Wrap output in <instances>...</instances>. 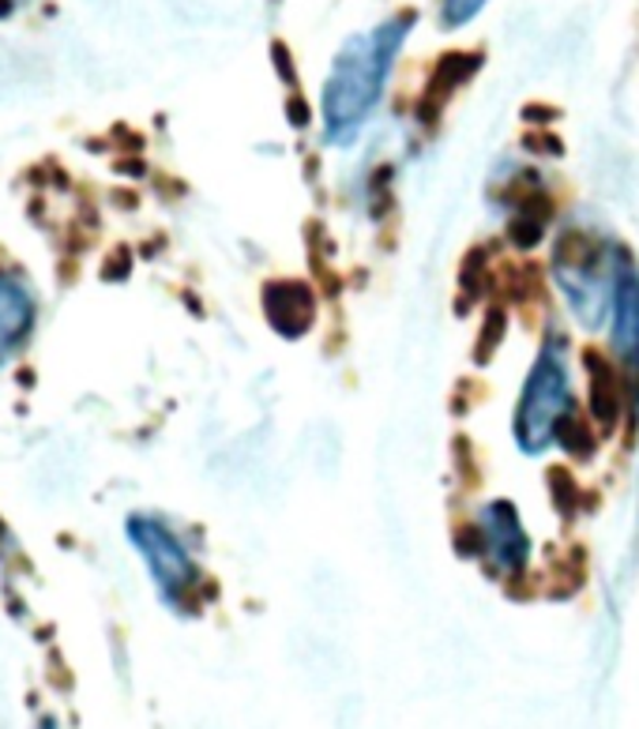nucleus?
Returning a JSON list of instances; mask_svg holds the SVG:
<instances>
[{
    "label": "nucleus",
    "mask_w": 639,
    "mask_h": 729,
    "mask_svg": "<svg viewBox=\"0 0 639 729\" xmlns=\"http://www.w3.org/2000/svg\"><path fill=\"white\" fill-rule=\"evenodd\" d=\"M481 530H486V553L489 568L497 576H519L523 564H527V535L519 527V512L512 504L497 501L489 504V512L481 515Z\"/></svg>",
    "instance_id": "nucleus-5"
},
{
    "label": "nucleus",
    "mask_w": 639,
    "mask_h": 729,
    "mask_svg": "<svg viewBox=\"0 0 639 729\" xmlns=\"http://www.w3.org/2000/svg\"><path fill=\"white\" fill-rule=\"evenodd\" d=\"M128 538L136 542V549L143 553L147 568H151L154 583H159L162 598L177 609H196V591H200V571L188 561L185 545L177 542V535L166 527V523L151 519V515H133L128 519Z\"/></svg>",
    "instance_id": "nucleus-3"
},
{
    "label": "nucleus",
    "mask_w": 639,
    "mask_h": 729,
    "mask_svg": "<svg viewBox=\"0 0 639 729\" xmlns=\"http://www.w3.org/2000/svg\"><path fill=\"white\" fill-rule=\"evenodd\" d=\"M272 61H275V68H278V76H283V84H298V72H293V56H290V49H286L283 42H275L272 46Z\"/></svg>",
    "instance_id": "nucleus-18"
},
{
    "label": "nucleus",
    "mask_w": 639,
    "mask_h": 729,
    "mask_svg": "<svg viewBox=\"0 0 639 729\" xmlns=\"http://www.w3.org/2000/svg\"><path fill=\"white\" fill-rule=\"evenodd\" d=\"M15 4H20V0H0V15H8V12H12Z\"/></svg>",
    "instance_id": "nucleus-21"
},
{
    "label": "nucleus",
    "mask_w": 639,
    "mask_h": 729,
    "mask_svg": "<svg viewBox=\"0 0 639 729\" xmlns=\"http://www.w3.org/2000/svg\"><path fill=\"white\" fill-rule=\"evenodd\" d=\"M556 440L564 444V452L576 455V458H591L598 452V432L587 425V417H579L572 411L568 417L561 422V429H556Z\"/></svg>",
    "instance_id": "nucleus-14"
},
{
    "label": "nucleus",
    "mask_w": 639,
    "mask_h": 729,
    "mask_svg": "<svg viewBox=\"0 0 639 729\" xmlns=\"http://www.w3.org/2000/svg\"><path fill=\"white\" fill-rule=\"evenodd\" d=\"M523 117H527V121H542V128H546L549 121L556 117V113L553 110H542V105H527V110H523Z\"/></svg>",
    "instance_id": "nucleus-20"
},
{
    "label": "nucleus",
    "mask_w": 639,
    "mask_h": 729,
    "mask_svg": "<svg viewBox=\"0 0 639 729\" xmlns=\"http://www.w3.org/2000/svg\"><path fill=\"white\" fill-rule=\"evenodd\" d=\"M584 365H587V380H591V414H594V425L598 432H605V437H613L621 425V414H625V399H628V388H625V376H621V368L610 362V357L602 354V350H584Z\"/></svg>",
    "instance_id": "nucleus-7"
},
{
    "label": "nucleus",
    "mask_w": 639,
    "mask_h": 729,
    "mask_svg": "<svg viewBox=\"0 0 639 729\" xmlns=\"http://www.w3.org/2000/svg\"><path fill=\"white\" fill-rule=\"evenodd\" d=\"M414 27V12H403L376 27L373 35L358 38L339 53L335 72L324 91V117H327V143H350L365 113L376 105L380 87L388 79V64L396 61L406 30Z\"/></svg>",
    "instance_id": "nucleus-1"
},
{
    "label": "nucleus",
    "mask_w": 639,
    "mask_h": 729,
    "mask_svg": "<svg viewBox=\"0 0 639 729\" xmlns=\"http://www.w3.org/2000/svg\"><path fill=\"white\" fill-rule=\"evenodd\" d=\"M504 335H508V313L501 305H489L478 327V342H474V365H486L501 350Z\"/></svg>",
    "instance_id": "nucleus-13"
},
{
    "label": "nucleus",
    "mask_w": 639,
    "mask_h": 729,
    "mask_svg": "<svg viewBox=\"0 0 639 729\" xmlns=\"http://www.w3.org/2000/svg\"><path fill=\"white\" fill-rule=\"evenodd\" d=\"M613 347L625 357V373L632 391L639 399V275L628 272L617 286V309H613Z\"/></svg>",
    "instance_id": "nucleus-8"
},
{
    "label": "nucleus",
    "mask_w": 639,
    "mask_h": 729,
    "mask_svg": "<svg viewBox=\"0 0 639 729\" xmlns=\"http://www.w3.org/2000/svg\"><path fill=\"white\" fill-rule=\"evenodd\" d=\"M486 56L481 53H466V49H455V53H444L437 64H433L429 79H425L422 102H417V121L425 128H433L440 117H444L448 102L455 98V91H463L466 84L474 79V72L481 68Z\"/></svg>",
    "instance_id": "nucleus-4"
},
{
    "label": "nucleus",
    "mask_w": 639,
    "mask_h": 729,
    "mask_svg": "<svg viewBox=\"0 0 639 729\" xmlns=\"http://www.w3.org/2000/svg\"><path fill=\"white\" fill-rule=\"evenodd\" d=\"M549 215H553V203H549L546 188H527L515 203V215L508 223V237H512L515 249H535L538 241L546 237Z\"/></svg>",
    "instance_id": "nucleus-10"
},
{
    "label": "nucleus",
    "mask_w": 639,
    "mask_h": 729,
    "mask_svg": "<svg viewBox=\"0 0 639 729\" xmlns=\"http://www.w3.org/2000/svg\"><path fill=\"white\" fill-rule=\"evenodd\" d=\"M486 0H444V27H459V23L471 20Z\"/></svg>",
    "instance_id": "nucleus-16"
},
{
    "label": "nucleus",
    "mask_w": 639,
    "mask_h": 729,
    "mask_svg": "<svg viewBox=\"0 0 639 729\" xmlns=\"http://www.w3.org/2000/svg\"><path fill=\"white\" fill-rule=\"evenodd\" d=\"M128 272H133V252H128V249H113V256L105 260L102 275L110 278V282H121V278H128Z\"/></svg>",
    "instance_id": "nucleus-17"
},
{
    "label": "nucleus",
    "mask_w": 639,
    "mask_h": 729,
    "mask_svg": "<svg viewBox=\"0 0 639 729\" xmlns=\"http://www.w3.org/2000/svg\"><path fill=\"white\" fill-rule=\"evenodd\" d=\"M35 324V298L15 275H0V365L23 347Z\"/></svg>",
    "instance_id": "nucleus-9"
},
{
    "label": "nucleus",
    "mask_w": 639,
    "mask_h": 729,
    "mask_svg": "<svg viewBox=\"0 0 639 729\" xmlns=\"http://www.w3.org/2000/svg\"><path fill=\"white\" fill-rule=\"evenodd\" d=\"M264 313L278 335L301 339L316 324V298L298 278H275L264 286Z\"/></svg>",
    "instance_id": "nucleus-6"
},
{
    "label": "nucleus",
    "mask_w": 639,
    "mask_h": 729,
    "mask_svg": "<svg viewBox=\"0 0 639 729\" xmlns=\"http://www.w3.org/2000/svg\"><path fill=\"white\" fill-rule=\"evenodd\" d=\"M286 117H290L293 128H305L309 125V105H305V98H290V102H286Z\"/></svg>",
    "instance_id": "nucleus-19"
},
{
    "label": "nucleus",
    "mask_w": 639,
    "mask_h": 729,
    "mask_svg": "<svg viewBox=\"0 0 639 729\" xmlns=\"http://www.w3.org/2000/svg\"><path fill=\"white\" fill-rule=\"evenodd\" d=\"M42 729H57V726H53V718H46V722H42Z\"/></svg>",
    "instance_id": "nucleus-22"
},
{
    "label": "nucleus",
    "mask_w": 639,
    "mask_h": 729,
    "mask_svg": "<svg viewBox=\"0 0 639 729\" xmlns=\"http://www.w3.org/2000/svg\"><path fill=\"white\" fill-rule=\"evenodd\" d=\"M486 286H489V249L478 244L463 256L459 264V293H463V305L466 301H478L486 298Z\"/></svg>",
    "instance_id": "nucleus-11"
},
{
    "label": "nucleus",
    "mask_w": 639,
    "mask_h": 729,
    "mask_svg": "<svg viewBox=\"0 0 639 729\" xmlns=\"http://www.w3.org/2000/svg\"><path fill=\"white\" fill-rule=\"evenodd\" d=\"M452 545L459 556H481L486 553V530L478 523H463V527L452 530Z\"/></svg>",
    "instance_id": "nucleus-15"
},
{
    "label": "nucleus",
    "mask_w": 639,
    "mask_h": 729,
    "mask_svg": "<svg viewBox=\"0 0 639 729\" xmlns=\"http://www.w3.org/2000/svg\"><path fill=\"white\" fill-rule=\"evenodd\" d=\"M546 489H549V501H553L561 519H572V515L579 512V481L568 466H549Z\"/></svg>",
    "instance_id": "nucleus-12"
},
{
    "label": "nucleus",
    "mask_w": 639,
    "mask_h": 729,
    "mask_svg": "<svg viewBox=\"0 0 639 729\" xmlns=\"http://www.w3.org/2000/svg\"><path fill=\"white\" fill-rule=\"evenodd\" d=\"M572 414V395H568V368H564V342L549 339L538 354V365L530 373L527 388H523V403L515 414V440L523 452H542L549 440L556 437L561 422Z\"/></svg>",
    "instance_id": "nucleus-2"
}]
</instances>
